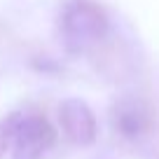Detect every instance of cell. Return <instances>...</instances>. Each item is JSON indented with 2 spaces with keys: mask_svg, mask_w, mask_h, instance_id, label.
I'll return each mask as SVG.
<instances>
[{
  "mask_svg": "<svg viewBox=\"0 0 159 159\" xmlns=\"http://www.w3.org/2000/svg\"><path fill=\"white\" fill-rule=\"evenodd\" d=\"M110 19L96 0H66L59 14V35L68 54H87L108 38Z\"/></svg>",
  "mask_w": 159,
  "mask_h": 159,
  "instance_id": "1",
  "label": "cell"
},
{
  "mask_svg": "<svg viewBox=\"0 0 159 159\" xmlns=\"http://www.w3.org/2000/svg\"><path fill=\"white\" fill-rule=\"evenodd\" d=\"M110 126L122 143L131 148H143L154 136L157 112L143 96L124 94L117 96L110 105Z\"/></svg>",
  "mask_w": 159,
  "mask_h": 159,
  "instance_id": "2",
  "label": "cell"
},
{
  "mask_svg": "<svg viewBox=\"0 0 159 159\" xmlns=\"http://www.w3.org/2000/svg\"><path fill=\"white\" fill-rule=\"evenodd\" d=\"M56 131L40 112H14L12 134V159H42L54 145Z\"/></svg>",
  "mask_w": 159,
  "mask_h": 159,
  "instance_id": "3",
  "label": "cell"
},
{
  "mask_svg": "<svg viewBox=\"0 0 159 159\" xmlns=\"http://www.w3.org/2000/svg\"><path fill=\"white\" fill-rule=\"evenodd\" d=\"M59 122L63 136L77 148H89L96 143L98 126H96V115L82 98H66L59 105Z\"/></svg>",
  "mask_w": 159,
  "mask_h": 159,
  "instance_id": "4",
  "label": "cell"
},
{
  "mask_svg": "<svg viewBox=\"0 0 159 159\" xmlns=\"http://www.w3.org/2000/svg\"><path fill=\"white\" fill-rule=\"evenodd\" d=\"M12 134H14V112L0 117V159L12 145Z\"/></svg>",
  "mask_w": 159,
  "mask_h": 159,
  "instance_id": "5",
  "label": "cell"
},
{
  "mask_svg": "<svg viewBox=\"0 0 159 159\" xmlns=\"http://www.w3.org/2000/svg\"><path fill=\"white\" fill-rule=\"evenodd\" d=\"M96 159H112V157H96Z\"/></svg>",
  "mask_w": 159,
  "mask_h": 159,
  "instance_id": "6",
  "label": "cell"
}]
</instances>
